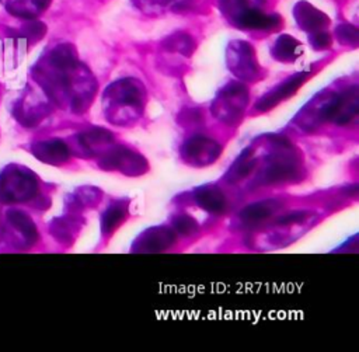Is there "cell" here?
Wrapping results in <instances>:
<instances>
[{"label":"cell","instance_id":"cell-7","mask_svg":"<svg viewBox=\"0 0 359 352\" xmlns=\"http://www.w3.org/2000/svg\"><path fill=\"white\" fill-rule=\"evenodd\" d=\"M278 208H279V202L276 201H262L243 209L240 217L245 223H258L269 217Z\"/></svg>","mask_w":359,"mask_h":352},{"label":"cell","instance_id":"cell-2","mask_svg":"<svg viewBox=\"0 0 359 352\" xmlns=\"http://www.w3.org/2000/svg\"><path fill=\"white\" fill-rule=\"evenodd\" d=\"M302 175L299 161L290 156H280L269 164L265 171L266 182H280L287 180H297Z\"/></svg>","mask_w":359,"mask_h":352},{"label":"cell","instance_id":"cell-5","mask_svg":"<svg viewBox=\"0 0 359 352\" xmlns=\"http://www.w3.org/2000/svg\"><path fill=\"white\" fill-rule=\"evenodd\" d=\"M195 199L198 205L212 213H222L226 209V198L220 188L205 185L196 189Z\"/></svg>","mask_w":359,"mask_h":352},{"label":"cell","instance_id":"cell-1","mask_svg":"<svg viewBox=\"0 0 359 352\" xmlns=\"http://www.w3.org/2000/svg\"><path fill=\"white\" fill-rule=\"evenodd\" d=\"M358 114V91L353 88L332 98L321 111L323 121H332L338 125L349 122Z\"/></svg>","mask_w":359,"mask_h":352},{"label":"cell","instance_id":"cell-3","mask_svg":"<svg viewBox=\"0 0 359 352\" xmlns=\"http://www.w3.org/2000/svg\"><path fill=\"white\" fill-rule=\"evenodd\" d=\"M102 163L111 164L107 168L130 171V174H142L146 170V161L140 156H137L126 149H122V147L108 153L102 158Z\"/></svg>","mask_w":359,"mask_h":352},{"label":"cell","instance_id":"cell-15","mask_svg":"<svg viewBox=\"0 0 359 352\" xmlns=\"http://www.w3.org/2000/svg\"><path fill=\"white\" fill-rule=\"evenodd\" d=\"M174 227L181 234H191L198 229V223L189 216H178L174 220Z\"/></svg>","mask_w":359,"mask_h":352},{"label":"cell","instance_id":"cell-10","mask_svg":"<svg viewBox=\"0 0 359 352\" xmlns=\"http://www.w3.org/2000/svg\"><path fill=\"white\" fill-rule=\"evenodd\" d=\"M36 156L46 163H62L69 157V149L63 142H48L39 146Z\"/></svg>","mask_w":359,"mask_h":352},{"label":"cell","instance_id":"cell-13","mask_svg":"<svg viewBox=\"0 0 359 352\" xmlns=\"http://www.w3.org/2000/svg\"><path fill=\"white\" fill-rule=\"evenodd\" d=\"M125 219V210L121 206H111L102 216L104 231L114 230Z\"/></svg>","mask_w":359,"mask_h":352},{"label":"cell","instance_id":"cell-6","mask_svg":"<svg viewBox=\"0 0 359 352\" xmlns=\"http://www.w3.org/2000/svg\"><path fill=\"white\" fill-rule=\"evenodd\" d=\"M304 80V76H294L293 79H290L289 81H286L285 84H282L280 87H278L276 90H273L272 93H269L266 97H264L258 104H257V108L261 109V111H265L268 108H272L275 104H278L279 101H282L283 98L289 97L290 94H293L297 87L303 83Z\"/></svg>","mask_w":359,"mask_h":352},{"label":"cell","instance_id":"cell-8","mask_svg":"<svg viewBox=\"0 0 359 352\" xmlns=\"http://www.w3.org/2000/svg\"><path fill=\"white\" fill-rule=\"evenodd\" d=\"M50 0H8L7 8L10 13L24 17V18H32L38 13H41Z\"/></svg>","mask_w":359,"mask_h":352},{"label":"cell","instance_id":"cell-9","mask_svg":"<svg viewBox=\"0 0 359 352\" xmlns=\"http://www.w3.org/2000/svg\"><path fill=\"white\" fill-rule=\"evenodd\" d=\"M172 240H174V233L168 229L160 227V229L151 230L146 234L142 250H147L149 252L161 251L165 247H168L172 243Z\"/></svg>","mask_w":359,"mask_h":352},{"label":"cell","instance_id":"cell-14","mask_svg":"<svg viewBox=\"0 0 359 352\" xmlns=\"http://www.w3.org/2000/svg\"><path fill=\"white\" fill-rule=\"evenodd\" d=\"M275 49L279 52V55H278L279 57L280 56L282 57H293L300 52V50H294V49H300L299 43L289 36H283L282 39H279Z\"/></svg>","mask_w":359,"mask_h":352},{"label":"cell","instance_id":"cell-4","mask_svg":"<svg viewBox=\"0 0 359 352\" xmlns=\"http://www.w3.org/2000/svg\"><path fill=\"white\" fill-rule=\"evenodd\" d=\"M184 153L188 160H195L202 164L213 161L220 153V147L208 137L195 136L185 143Z\"/></svg>","mask_w":359,"mask_h":352},{"label":"cell","instance_id":"cell-16","mask_svg":"<svg viewBox=\"0 0 359 352\" xmlns=\"http://www.w3.org/2000/svg\"><path fill=\"white\" fill-rule=\"evenodd\" d=\"M307 216V212H302V210H297V212H292L286 216H282L278 219V223L279 224H294V223H300L306 219Z\"/></svg>","mask_w":359,"mask_h":352},{"label":"cell","instance_id":"cell-11","mask_svg":"<svg viewBox=\"0 0 359 352\" xmlns=\"http://www.w3.org/2000/svg\"><path fill=\"white\" fill-rule=\"evenodd\" d=\"M255 167V161L251 158V151H244L238 160L234 163V165L231 167L230 172H229V178L231 181H238L244 177H247L251 170Z\"/></svg>","mask_w":359,"mask_h":352},{"label":"cell","instance_id":"cell-12","mask_svg":"<svg viewBox=\"0 0 359 352\" xmlns=\"http://www.w3.org/2000/svg\"><path fill=\"white\" fill-rule=\"evenodd\" d=\"M112 140V133H109L108 130L105 129H93V130H88L86 133H83L80 136V142L86 146V147H90L93 144H101V143H108Z\"/></svg>","mask_w":359,"mask_h":352}]
</instances>
